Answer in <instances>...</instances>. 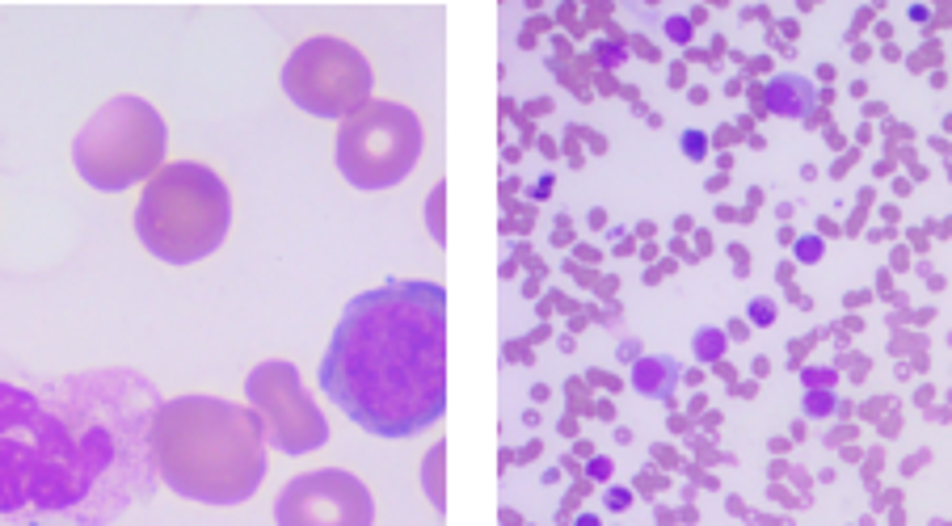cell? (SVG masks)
<instances>
[{"instance_id": "cell-21", "label": "cell", "mask_w": 952, "mask_h": 526, "mask_svg": "<svg viewBox=\"0 0 952 526\" xmlns=\"http://www.w3.org/2000/svg\"><path fill=\"white\" fill-rule=\"evenodd\" d=\"M22 526H68V523H22Z\"/></svg>"}, {"instance_id": "cell-18", "label": "cell", "mask_w": 952, "mask_h": 526, "mask_svg": "<svg viewBox=\"0 0 952 526\" xmlns=\"http://www.w3.org/2000/svg\"><path fill=\"white\" fill-rule=\"evenodd\" d=\"M667 34L674 39V43H688V39H691V22H683V18H670Z\"/></svg>"}, {"instance_id": "cell-14", "label": "cell", "mask_w": 952, "mask_h": 526, "mask_svg": "<svg viewBox=\"0 0 952 526\" xmlns=\"http://www.w3.org/2000/svg\"><path fill=\"white\" fill-rule=\"evenodd\" d=\"M822 253H826L822 237H797L792 240V257H797L801 265H818L822 262Z\"/></svg>"}, {"instance_id": "cell-5", "label": "cell", "mask_w": 952, "mask_h": 526, "mask_svg": "<svg viewBox=\"0 0 952 526\" xmlns=\"http://www.w3.org/2000/svg\"><path fill=\"white\" fill-rule=\"evenodd\" d=\"M169 127L143 97H115L80 127L72 161L94 190L119 194L165 168Z\"/></svg>"}, {"instance_id": "cell-20", "label": "cell", "mask_w": 952, "mask_h": 526, "mask_svg": "<svg viewBox=\"0 0 952 526\" xmlns=\"http://www.w3.org/2000/svg\"><path fill=\"white\" fill-rule=\"evenodd\" d=\"M607 472H612V463H607V459H595V463H591V476H595V480H607Z\"/></svg>"}, {"instance_id": "cell-15", "label": "cell", "mask_w": 952, "mask_h": 526, "mask_svg": "<svg viewBox=\"0 0 952 526\" xmlns=\"http://www.w3.org/2000/svg\"><path fill=\"white\" fill-rule=\"evenodd\" d=\"M834 392L831 387H813V392H805V417H831L834 413Z\"/></svg>"}, {"instance_id": "cell-6", "label": "cell", "mask_w": 952, "mask_h": 526, "mask_svg": "<svg viewBox=\"0 0 952 526\" xmlns=\"http://www.w3.org/2000/svg\"><path fill=\"white\" fill-rule=\"evenodd\" d=\"M422 156V122L397 101H367L337 131V168L358 190L405 182Z\"/></svg>"}, {"instance_id": "cell-7", "label": "cell", "mask_w": 952, "mask_h": 526, "mask_svg": "<svg viewBox=\"0 0 952 526\" xmlns=\"http://www.w3.org/2000/svg\"><path fill=\"white\" fill-rule=\"evenodd\" d=\"M283 94L316 119H350L371 101V68L342 39H309L283 64Z\"/></svg>"}, {"instance_id": "cell-11", "label": "cell", "mask_w": 952, "mask_h": 526, "mask_svg": "<svg viewBox=\"0 0 952 526\" xmlns=\"http://www.w3.org/2000/svg\"><path fill=\"white\" fill-rule=\"evenodd\" d=\"M679 380H683V371L670 354H653V359H641L632 366V387L649 401H670Z\"/></svg>"}, {"instance_id": "cell-2", "label": "cell", "mask_w": 952, "mask_h": 526, "mask_svg": "<svg viewBox=\"0 0 952 526\" xmlns=\"http://www.w3.org/2000/svg\"><path fill=\"white\" fill-rule=\"evenodd\" d=\"M321 392L376 438H413L447 413V291L383 283L355 295L321 359Z\"/></svg>"}, {"instance_id": "cell-19", "label": "cell", "mask_w": 952, "mask_h": 526, "mask_svg": "<svg viewBox=\"0 0 952 526\" xmlns=\"http://www.w3.org/2000/svg\"><path fill=\"white\" fill-rule=\"evenodd\" d=\"M607 505H612V509H624V505H632V493H628V489H612V493H607Z\"/></svg>"}, {"instance_id": "cell-13", "label": "cell", "mask_w": 952, "mask_h": 526, "mask_svg": "<svg viewBox=\"0 0 952 526\" xmlns=\"http://www.w3.org/2000/svg\"><path fill=\"white\" fill-rule=\"evenodd\" d=\"M746 320H750L755 329H771V325H776V299H767V295H755V299L746 304Z\"/></svg>"}, {"instance_id": "cell-12", "label": "cell", "mask_w": 952, "mask_h": 526, "mask_svg": "<svg viewBox=\"0 0 952 526\" xmlns=\"http://www.w3.org/2000/svg\"><path fill=\"white\" fill-rule=\"evenodd\" d=\"M691 350H695L700 362L716 366V362L725 359V350H729V337H725V329H716V325H704V329H695V337H691Z\"/></svg>"}, {"instance_id": "cell-22", "label": "cell", "mask_w": 952, "mask_h": 526, "mask_svg": "<svg viewBox=\"0 0 952 526\" xmlns=\"http://www.w3.org/2000/svg\"><path fill=\"white\" fill-rule=\"evenodd\" d=\"M577 526H595V518H582V523H577Z\"/></svg>"}, {"instance_id": "cell-4", "label": "cell", "mask_w": 952, "mask_h": 526, "mask_svg": "<svg viewBox=\"0 0 952 526\" xmlns=\"http://www.w3.org/2000/svg\"><path fill=\"white\" fill-rule=\"evenodd\" d=\"M232 228V194L215 168L198 161H173L143 182L136 207V232L152 257L169 265H194L212 257Z\"/></svg>"}, {"instance_id": "cell-3", "label": "cell", "mask_w": 952, "mask_h": 526, "mask_svg": "<svg viewBox=\"0 0 952 526\" xmlns=\"http://www.w3.org/2000/svg\"><path fill=\"white\" fill-rule=\"evenodd\" d=\"M266 426L249 405L173 396L152 413V468L161 484L198 505L249 502L266 480Z\"/></svg>"}, {"instance_id": "cell-16", "label": "cell", "mask_w": 952, "mask_h": 526, "mask_svg": "<svg viewBox=\"0 0 952 526\" xmlns=\"http://www.w3.org/2000/svg\"><path fill=\"white\" fill-rule=\"evenodd\" d=\"M683 152L691 161H704L708 156V135L704 131H683Z\"/></svg>"}, {"instance_id": "cell-10", "label": "cell", "mask_w": 952, "mask_h": 526, "mask_svg": "<svg viewBox=\"0 0 952 526\" xmlns=\"http://www.w3.org/2000/svg\"><path fill=\"white\" fill-rule=\"evenodd\" d=\"M762 101H767V110H771L776 119H805V114L813 110V101H818V89H813L810 76L780 73V76L767 80Z\"/></svg>"}, {"instance_id": "cell-9", "label": "cell", "mask_w": 952, "mask_h": 526, "mask_svg": "<svg viewBox=\"0 0 952 526\" xmlns=\"http://www.w3.org/2000/svg\"><path fill=\"white\" fill-rule=\"evenodd\" d=\"M279 526H371L376 502L367 484L342 468H321L286 480L274 502Z\"/></svg>"}, {"instance_id": "cell-17", "label": "cell", "mask_w": 952, "mask_h": 526, "mask_svg": "<svg viewBox=\"0 0 952 526\" xmlns=\"http://www.w3.org/2000/svg\"><path fill=\"white\" fill-rule=\"evenodd\" d=\"M801 380H805V392H813V387H834V371L831 366H810Z\"/></svg>"}, {"instance_id": "cell-1", "label": "cell", "mask_w": 952, "mask_h": 526, "mask_svg": "<svg viewBox=\"0 0 952 526\" xmlns=\"http://www.w3.org/2000/svg\"><path fill=\"white\" fill-rule=\"evenodd\" d=\"M156 387L136 371L0 383V514L18 523L106 526L156 489Z\"/></svg>"}, {"instance_id": "cell-8", "label": "cell", "mask_w": 952, "mask_h": 526, "mask_svg": "<svg viewBox=\"0 0 952 526\" xmlns=\"http://www.w3.org/2000/svg\"><path fill=\"white\" fill-rule=\"evenodd\" d=\"M249 408L262 417L266 438L286 454H309L329 442V421L300 383V371L291 362H262L245 380Z\"/></svg>"}]
</instances>
